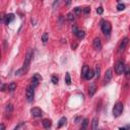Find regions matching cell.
I'll return each mask as SVG.
<instances>
[{
	"label": "cell",
	"mask_w": 130,
	"mask_h": 130,
	"mask_svg": "<svg viewBox=\"0 0 130 130\" xmlns=\"http://www.w3.org/2000/svg\"><path fill=\"white\" fill-rule=\"evenodd\" d=\"M125 4L124 3H118V5H117V10H119V11H122V10H124L125 9Z\"/></svg>",
	"instance_id": "obj_27"
},
{
	"label": "cell",
	"mask_w": 130,
	"mask_h": 130,
	"mask_svg": "<svg viewBox=\"0 0 130 130\" xmlns=\"http://www.w3.org/2000/svg\"><path fill=\"white\" fill-rule=\"evenodd\" d=\"M93 46H94V48L97 51H101V50H102V42H101V40L99 39V38H95V39H94Z\"/></svg>",
	"instance_id": "obj_10"
},
{
	"label": "cell",
	"mask_w": 130,
	"mask_h": 130,
	"mask_svg": "<svg viewBox=\"0 0 130 130\" xmlns=\"http://www.w3.org/2000/svg\"><path fill=\"white\" fill-rule=\"evenodd\" d=\"M48 40H49V37H48V33H44L43 34V36H42V41L44 44H47V42Z\"/></svg>",
	"instance_id": "obj_23"
},
{
	"label": "cell",
	"mask_w": 130,
	"mask_h": 130,
	"mask_svg": "<svg viewBox=\"0 0 130 130\" xmlns=\"http://www.w3.org/2000/svg\"><path fill=\"white\" fill-rule=\"evenodd\" d=\"M15 89H16V83L15 82H11V83L8 84V89L10 91H13Z\"/></svg>",
	"instance_id": "obj_25"
},
{
	"label": "cell",
	"mask_w": 130,
	"mask_h": 130,
	"mask_svg": "<svg viewBox=\"0 0 130 130\" xmlns=\"http://www.w3.org/2000/svg\"><path fill=\"white\" fill-rule=\"evenodd\" d=\"M51 81L54 84H57L58 83V77H57V76H55V75H53L52 77H51Z\"/></svg>",
	"instance_id": "obj_28"
},
{
	"label": "cell",
	"mask_w": 130,
	"mask_h": 130,
	"mask_svg": "<svg viewBox=\"0 0 130 130\" xmlns=\"http://www.w3.org/2000/svg\"><path fill=\"white\" fill-rule=\"evenodd\" d=\"M101 28H102V32L104 33L105 36H110L111 31H112V26L109 21H101Z\"/></svg>",
	"instance_id": "obj_2"
},
{
	"label": "cell",
	"mask_w": 130,
	"mask_h": 130,
	"mask_svg": "<svg viewBox=\"0 0 130 130\" xmlns=\"http://www.w3.org/2000/svg\"><path fill=\"white\" fill-rule=\"evenodd\" d=\"M0 130H5V126H4V124L3 123H1V125H0Z\"/></svg>",
	"instance_id": "obj_34"
},
{
	"label": "cell",
	"mask_w": 130,
	"mask_h": 130,
	"mask_svg": "<svg viewBox=\"0 0 130 130\" xmlns=\"http://www.w3.org/2000/svg\"><path fill=\"white\" fill-rule=\"evenodd\" d=\"M96 91H97V86H96L95 84H91V85L89 86V97H93Z\"/></svg>",
	"instance_id": "obj_14"
},
{
	"label": "cell",
	"mask_w": 130,
	"mask_h": 130,
	"mask_svg": "<svg viewBox=\"0 0 130 130\" xmlns=\"http://www.w3.org/2000/svg\"><path fill=\"white\" fill-rule=\"evenodd\" d=\"M41 80H42V76L39 74V73H35L33 76V78L31 80V86L32 88H37L38 85H39V83L41 82Z\"/></svg>",
	"instance_id": "obj_4"
},
{
	"label": "cell",
	"mask_w": 130,
	"mask_h": 130,
	"mask_svg": "<svg viewBox=\"0 0 130 130\" xmlns=\"http://www.w3.org/2000/svg\"><path fill=\"white\" fill-rule=\"evenodd\" d=\"M78 31H79V30H78V28L76 27L75 26H73V27H72V33H73L74 35H76V34H77V32H78Z\"/></svg>",
	"instance_id": "obj_32"
},
{
	"label": "cell",
	"mask_w": 130,
	"mask_h": 130,
	"mask_svg": "<svg viewBox=\"0 0 130 130\" xmlns=\"http://www.w3.org/2000/svg\"><path fill=\"white\" fill-rule=\"evenodd\" d=\"M82 10H83V8H81V7H75L74 8V14L75 15H79Z\"/></svg>",
	"instance_id": "obj_26"
},
{
	"label": "cell",
	"mask_w": 130,
	"mask_h": 130,
	"mask_svg": "<svg viewBox=\"0 0 130 130\" xmlns=\"http://www.w3.org/2000/svg\"><path fill=\"white\" fill-rule=\"evenodd\" d=\"M66 121H67V119H66L65 117H62V118H60V120H59L58 124H57V128H61V127H63L64 125L66 124Z\"/></svg>",
	"instance_id": "obj_15"
},
{
	"label": "cell",
	"mask_w": 130,
	"mask_h": 130,
	"mask_svg": "<svg viewBox=\"0 0 130 130\" xmlns=\"http://www.w3.org/2000/svg\"><path fill=\"white\" fill-rule=\"evenodd\" d=\"M128 41H129V39H128L127 37H125L124 39L122 40V42L120 43V46H119V52H120V53L124 52V50L126 49V46H127V44H128Z\"/></svg>",
	"instance_id": "obj_9"
},
{
	"label": "cell",
	"mask_w": 130,
	"mask_h": 130,
	"mask_svg": "<svg viewBox=\"0 0 130 130\" xmlns=\"http://www.w3.org/2000/svg\"><path fill=\"white\" fill-rule=\"evenodd\" d=\"M14 14H12V13H9V14H7V15L5 16V23L6 25H9L13 20H14Z\"/></svg>",
	"instance_id": "obj_12"
},
{
	"label": "cell",
	"mask_w": 130,
	"mask_h": 130,
	"mask_svg": "<svg viewBox=\"0 0 130 130\" xmlns=\"http://www.w3.org/2000/svg\"><path fill=\"white\" fill-rule=\"evenodd\" d=\"M124 73H125V76H126V78H129V77H130V67H129L128 65H125Z\"/></svg>",
	"instance_id": "obj_20"
},
{
	"label": "cell",
	"mask_w": 130,
	"mask_h": 130,
	"mask_svg": "<svg viewBox=\"0 0 130 130\" xmlns=\"http://www.w3.org/2000/svg\"><path fill=\"white\" fill-rule=\"evenodd\" d=\"M20 127H21V125H17V126L14 128V130H18V128H20Z\"/></svg>",
	"instance_id": "obj_35"
},
{
	"label": "cell",
	"mask_w": 130,
	"mask_h": 130,
	"mask_svg": "<svg viewBox=\"0 0 130 130\" xmlns=\"http://www.w3.org/2000/svg\"><path fill=\"white\" fill-rule=\"evenodd\" d=\"M88 124H89L88 119H83L82 123H81V127H80L79 130H88Z\"/></svg>",
	"instance_id": "obj_18"
},
{
	"label": "cell",
	"mask_w": 130,
	"mask_h": 130,
	"mask_svg": "<svg viewBox=\"0 0 130 130\" xmlns=\"http://www.w3.org/2000/svg\"><path fill=\"white\" fill-rule=\"evenodd\" d=\"M112 76H113V73H112V69L109 68L105 73V78H104V81H105V84H108L111 79H112Z\"/></svg>",
	"instance_id": "obj_8"
},
{
	"label": "cell",
	"mask_w": 130,
	"mask_h": 130,
	"mask_svg": "<svg viewBox=\"0 0 130 130\" xmlns=\"http://www.w3.org/2000/svg\"><path fill=\"white\" fill-rule=\"evenodd\" d=\"M94 76H95V71H93L91 69H89V72L86 73V75H85V77H84V78H85L86 80H90L91 78L94 77Z\"/></svg>",
	"instance_id": "obj_16"
},
{
	"label": "cell",
	"mask_w": 130,
	"mask_h": 130,
	"mask_svg": "<svg viewBox=\"0 0 130 130\" xmlns=\"http://www.w3.org/2000/svg\"><path fill=\"white\" fill-rule=\"evenodd\" d=\"M95 75H96V77L99 78L100 77V75H101V66L98 64V65H96V71H95Z\"/></svg>",
	"instance_id": "obj_19"
},
{
	"label": "cell",
	"mask_w": 130,
	"mask_h": 130,
	"mask_svg": "<svg viewBox=\"0 0 130 130\" xmlns=\"http://www.w3.org/2000/svg\"><path fill=\"white\" fill-rule=\"evenodd\" d=\"M75 36L77 37L78 39H83L84 36H85V34H84V32H83V31H78V32H77V34H76Z\"/></svg>",
	"instance_id": "obj_24"
},
{
	"label": "cell",
	"mask_w": 130,
	"mask_h": 130,
	"mask_svg": "<svg viewBox=\"0 0 130 130\" xmlns=\"http://www.w3.org/2000/svg\"><path fill=\"white\" fill-rule=\"evenodd\" d=\"M66 18H67V21H74V13H73V12L67 13Z\"/></svg>",
	"instance_id": "obj_21"
},
{
	"label": "cell",
	"mask_w": 130,
	"mask_h": 130,
	"mask_svg": "<svg viewBox=\"0 0 130 130\" xmlns=\"http://www.w3.org/2000/svg\"><path fill=\"white\" fill-rule=\"evenodd\" d=\"M26 96H27V102H33L34 101V97H35V90H34V88L32 86H27V89L26 90Z\"/></svg>",
	"instance_id": "obj_5"
},
{
	"label": "cell",
	"mask_w": 130,
	"mask_h": 130,
	"mask_svg": "<svg viewBox=\"0 0 130 130\" xmlns=\"http://www.w3.org/2000/svg\"><path fill=\"white\" fill-rule=\"evenodd\" d=\"M119 130H126V128H122L121 127V128H119Z\"/></svg>",
	"instance_id": "obj_36"
},
{
	"label": "cell",
	"mask_w": 130,
	"mask_h": 130,
	"mask_svg": "<svg viewBox=\"0 0 130 130\" xmlns=\"http://www.w3.org/2000/svg\"><path fill=\"white\" fill-rule=\"evenodd\" d=\"M103 12H104V8L102 6H100V7L97 8V13L98 14H103Z\"/></svg>",
	"instance_id": "obj_31"
},
{
	"label": "cell",
	"mask_w": 130,
	"mask_h": 130,
	"mask_svg": "<svg viewBox=\"0 0 130 130\" xmlns=\"http://www.w3.org/2000/svg\"><path fill=\"white\" fill-rule=\"evenodd\" d=\"M124 69H125V65L123 61H118L116 66H115V71H116L117 74H122L124 73Z\"/></svg>",
	"instance_id": "obj_6"
},
{
	"label": "cell",
	"mask_w": 130,
	"mask_h": 130,
	"mask_svg": "<svg viewBox=\"0 0 130 130\" xmlns=\"http://www.w3.org/2000/svg\"><path fill=\"white\" fill-rule=\"evenodd\" d=\"M89 67L88 65H83L82 69H81V76H82V77H85V75L89 72Z\"/></svg>",
	"instance_id": "obj_17"
},
{
	"label": "cell",
	"mask_w": 130,
	"mask_h": 130,
	"mask_svg": "<svg viewBox=\"0 0 130 130\" xmlns=\"http://www.w3.org/2000/svg\"><path fill=\"white\" fill-rule=\"evenodd\" d=\"M31 114L34 117H41L43 115V111L38 107H34V108L31 109Z\"/></svg>",
	"instance_id": "obj_7"
},
{
	"label": "cell",
	"mask_w": 130,
	"mask_h": 130,
	"mask_svg": "<svg viewBox=\"0 0 130 130\" xmlns=\"http://www.w3.org/2000/svg\"><path fill=\"white\" fill-rule=\"evenodd\" d=\"M99 128V120L97 117H95L91 121V130H98Z\"/></svg>",
	"instance_id": "obj_11"
},
{
	"label": "cell",
	"mask_w": 130,
	"mask_h": 130,
	"mask_svg": "<svg viewBox=\"0 0 130 130\" xmlns=\"http://www.w3.org/2000/svg\"><path fill=\"white\" fill-rule=\"evenodd\" d=\"M5 86H6V85L4 84V83H2V84H1V90H2V91L5 90Z\"/></svg>",
	"instance_id": "obj_33"
},
{
	"label": "cell",
	"mask_w": 130,
	"mask_h": 130,
	"mask_svg": "<svg viewBox=\"0 0 130 130\" xmlns=\"http://www.w3.org/2000/svg\"><path fill=\"white\" fill-rule=\"evenodd\" d=\"M65 82L68 85L71 84V77H70V74L68 73V72H66V74H65Z\"/></svg>",
	"instance_id": "obj_22"
},
{
	"label": "cell",
	"mask_w": 130,
	"mask_h": 130,
	"mask_svg": "<svg viewBox=\"0 0 130 130\" xmlns=\"http://www.w3.org/2000/svg\"><path fill=\"white\" fill-rule=\"evenodd\" d=\"M32 58H33V50L32 49H28L27 54H26V58H25V62H23V66L20 70H17V72H15V74H21V72L25 73L30 68V64H31V61H32Z\"/></svg>",
	"instance_id": "obj_1"
},
{
	"label": "cell",
	"mask_w": 130,
	"mask_h": 130,
	"mask_svg": "<svg viewBox=\"0 0 130 130\" xmlns=\"http://www.w3.org/2000/svg\"><path fill=\"white\" fill-rule=\"evenodd\" d=\"M12 110H13V107H12L11 104H9V105L6 106V112H7V113H11Z\"/></svg>",
	"instance_id": "obj_29"
},
{
	"label": "cell",
	"mask_w": 130,
	"mask_h": 130,
	"mask_svg": "<svg viewBox=\"0 0 130 130\" xmlns=\"http://www.w3.org/2000/svg\"><path fill=\"white\" fill-rule=\"evenodd\" d=\"M82 11H83V13L86 15V14H89V13L90 12V7H89V6H85V7L83 8V10H82Z\"/></svg>",
	"instance_id": "obj_30"
},
{
	"label": "cell",
	"mask_w": 130,
	"mask_h": 130,
	"mask_svg": "<svg viewBox=\"0 0 130 130\" xmlns=\"http://www.w3.org/2000/svg\"><path fill=\"white\" fill-rule=\"evenodd\" d=\"M42 124H43V126H44L46 129H49L52 126V122H51V120H49V119H44V120H43V122H42Z\"/></svg>",
	"instance_id": "obj_13"
},
{
	"label": "cell",
	"mask_w": 130,
	"mask_h": 130,
	"mask_svg": "<svg viewBox=\"0 0 130 130\" xmlns=\"http://www.w3.org/2000/svg\"><path fill=\"white\" fill-rule=\"evenodd\" d=\"M123 109H124V105H123L121 102L116 103V105H115L114 108H113V116H114L115 118L119 117L120 115L122 114Z\"/></svg>",
	"instance_id": "obj_3"
}]
</instances>
